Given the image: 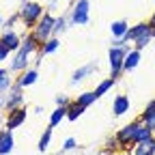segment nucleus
<instances>
[{"mask_svg":"<svg viewBox=\"0 0 155 155\" xmlns=\"http://www.w3.org/2000/svg\"><path fill=\"white\" fill-rule=\"evenodd\" d=\"M45 7L41 2H37V0H26V2H22V9H19V22H22V26L26 28V32H30L37 24L39 19H41L45 15Z\"/></svg>","mask_w":155,"mask_h":155,"instance_id":"obj_1","label":"nucleus"},{"mask_svg":"<svg viewBox=\"0 0 155 155\" xmlns=\"http://www.w3.org/2000/svg\"><path fill=\"white\" fill-rule=\"evenodd\" d=\"M131 48L129 45H123V48H114L110 45L108 50V65H110V78L114 80H119L121 73H123V63H125V56Z\"/></svg>","mask_w":155,"mask_h":155,"instance_id":"obj_2","label":"nucleus"},{"mask_svg":"<svg viewBox=\"0 0 155 155\" xmlns=\"http://www.w3.org/2000/svg\"><path fill=\"white\" fill-rule=\"evenodd\" d=\"M91 19V0H73L69 9V26H84Z\"/></svg>","mask_w":155,"mask_h":155,"instance_id":"obj_3","label":"nucleus"},{"mask_svg":"<svg viewBox=\"0 0 155 155\" xmlns=\"http://www.w3.org/2000/svg\"><path fill=\"white\" fill-rule=\"evenodd\" d=\"M54 24H56V17L50 13V11H45V15L39 19V24L32 28V35L39 39V43H45L50 37H54Z\"/></svg>","mask_w":155,"mask_h":155,"instance_id":"obj_4","label":"nucleus"},{"mask_svg":"<svg viewBox=\"0 0 155 155\" xmlns=\"http://www.w3.org/2000/svg\"><path fill=\"white\" fill-rule=\"evenodd\" d=\"M138 125H140V121L136 119V121L123 125L119 131L114 134L116 140H119V144H121V151H131V147L136 144V129H138Z\"/></svg>","mask_w":155,"mask_h":155,"instance_id":"obj_5","label":"nucleus"},{"mask_svg":"<svg viewBox=\"0 0 155 155\" xmlns=\"http://www.w3.org/2000/svg\"><path fill=\"white\" fill-rule=\"evenodd\" d=\"M2 97H5V106L2 108L7 112L9 110H15V108H22L24 106V99H26V97H24V88H19L17 84H13Z\"/></svg>","mask_w":155,"mask_h":155,"instance_id":"obj_6","label":"nucleus"},{"mask_svg":"<svg viewBox=\"0 0 155 155\" xmlns=\"http://www.w3.org/2000/svg\"><path fill=\"white\" fill-rule=\"evenodd\" d=\"M26 116H28V110H26V106H22V108H15V110H9L7 112V116H5V127L7 129H17V127H22L24 123H26Z\"/></svg>","mask_w":155,"mask_h":155,"instance_id":"obj_7","label":"nucleus"},{"mask_svg":"<svg viewBox=\"0 0 155 155\" xmlns=\"http://www.w3.org/2000/svg\"><path fill=\"white\" fill-rule=\"evenodd\" d=\"M28 65H30V54L17 50V52H13V58H11V63H9V71L11 73H22V71L30 69Z\"/></svg>","mask_w":155,"mask_h":155,"instance_id":"obj_8","label":"nucleus"},{"mask_svg":"<svg viewBox=\"0 0 155 155\" xmlns=\"http://www.w3.org/2000/svg\"><path fill=\"white\" fill-rule=\"evenodd\" d=\"M153 28L149 26V22H138L136 26H129V30L125 32V37H123V41L125 43H134L136 39H140L142 35H147V32H151Z\"/></svg>","mask_w":155,"mask_h":155,"instance_id":"obj_9","label":"nucleus"},{"mask_svg":"<svg viewBox=\"0 0 155 155\" xmlns=\"http://www.w3.org/2000/svg\"><path fill=\"white\" fill-rule=\"evenodd\" d=\"M97 71V63L93 61V63H88V65H82V67H78L73 73H71V84L75 86V84H80L82 80H86L88 75H93Z\"/></svg>","mask_w":155,"mask_h":155,"instance_id":"obj_10","label":"nucleus"},{"mask_svg":"<svg viewBox=\"0 0 155 155\" xmlns=\"http://www.w3.org/2000/svg\"><path fill=\"white\" fill-rule=\"evenodd\" d=\"M37 80H39V71L32 67V69H26V71H22V73H17L15 84H17L19 88H28V86H32Z\"/></svg>","mask_w":155,"mask_h":155,"instance_id":"obj_11","label":"nucleus"},{"mask_svg":"<svg viewBox=\"0 0 155 155\" xmlns=\"http://www.w3.org/2000/svg\"><path fill=\"white\" fill-rule=\"evenodd\" d=\"M19 50L22 52H26V54H35V52H39L41 50V43H39V39L32 35V30L30 32H26L24 37H22V45H19Z\"/></svg>","mask_w":155,"mask_h":155,"instance_id":"obj_12","label":"nucleus"},{"mask_svg":"<svg viewBox=\"0 0 155 155\" xmlns=\"http://www.w3.org/2000/svg\"><path fill=\"white\" fill-rule=\"evenodd\" d=\"M0 41H2V43L7 45V50L13 54V52L19 50V45H22V37H19L15 30H9V32H2V35H0Z\"/></svg>","mask_w":155,"mask_h":155,"instance_id":"obj_13","label":"nucleus"},{"mask_svg":"<svg viewBox=\"0 0 155 155\" xmlns=\"http://www.w3.org/2000/svg\"><path fill=\"white\" fill-rule=\"evenodd\" d=\"M15 147V140H13V131L11 129H0V155H9Z\"/></svg>","mask_w":155,"mask_h":155,"instance_id":"obj_14","label":"nucleus"},{"mask_svg":"<svg viewBox=\"0 0 155 155\" xmlns=\"http://www.w3.org/2000/svg\"><path fill=\"white\" fill-rule=\"evenodd\" d=\"M129 97L127 95H116L114 99H112V114L114 116H123L129 112Z\"/></svg>","mask_w":155,"mask_h":155,"instance_id":"obj_15","label":"nucleus"},{"mask_svg":"<svg viewBox=\"0 0 155 155\" xmlns=\"http://www.w3.org/2000/svg\"><path fill=\"white\" fill-rule=\"evenodd\" d=\"M131 155H155V136L149 138V140L136 142L131 147Z\"/></svg>","mask_w":155,"mask_h":155,"instance_id":"obj_16","label":"nucleus"},{"mask_svg":"<svg viewBox=\"0 0 155 155\" xmlns=\"http://www.w3.org/2000/svg\"><path fill=\"white\" fill-rule=\"evenodd\" d=\"M138 121H140V123H144L149 129H153V131H155V99H151V101L147 104L144 112L138 116Z\"/></svg>","mask_w":155,"mask_h":155,"instance_id":"obj_17","label":"nucleus"},{"mask_svg":"<svg viewBox=\"0 0 155 155\" xmlns=\"http://www.w3.org/2000/svg\"><path fill=\"white\" fill-rule=\"evenodd\" d=\"M140 58H142L140 50H136V48H131V50L127 52V56H125V63H123V73H129V71H134L136 67H138V63H140Z\"/></svg>","mask_w":155,"mask_h":155,"instance_id":"obj_18","label":"nucleus"},{"mask_svg":"<svg viewBox=\"0 0 155 155\" xmlns=\"http://www.w3.org/2000/svg\"><path fill=\"white\" fill-rule=\"evenodd\" d=\"M127 30H129V22H127V19H114V22L110 24L112 39H123Z\"/></svg>","mask_w":155,"mask_h":155,"instance_id":"obj_19","label":"nucleus"},{"mask_svg":"<svg viewBox=\"0 0 155 155\" xmlns=\"http://www.w3.org/2000/svg\"><path fill=\"white\" fill-rule=\"evenodd\" d=\"M58 48H61V37H50L48 41L41 45V50H39L37 54H39V58H43V56H50V54H54Z\"/></svg>","mask_w":155,"mask_h":155,"instance_id":"obj_20","label":"nucleus"},{"mask_svg":"<svg viewBox=\"0 0 155 155\" xmlns=\"http://www.w3.org/2000/svg\"><path fill=\"white\" fill-rule=\"evenodd\" d=\"M67 119V108H63V106H56L52 112H50V125L48 127H58L61 125V121H65Z\"/></svg>","mask_w":155,"mask_h":155,"instance_id":"obj_21","label":"nucleus"},{"mask_svg":"<svg viewBox=\"0 0 155 155\" xmlns=\"http://www.w3.org/2000/svg\"><path fill=\"white\" fill-rule=\"evenodd\" d=\"M13 84H15V80H13L11 71L0 67V95H5V93H7V91H9Z\"/></svg>","mask_w":155,"mask_h":155,"instance_id":"obj_22","label":"nucleus"},{"mask_svg":"<svg viewBox=\"0 0 155 155\" xmlns=\"http://www.w3.org/2000/svg\"><path fill=\"white\" fill-rule=\"evenodd\" d=\"M119 151H121V144H119V140H116V136H110V138H106V142H104L99 153L101 155H114Z\"/></svg>","mask_w":155,"mask_h":155,"instance_id":"obj_23","label":"nucleus"},{"mask_svg":"<svg viewBox=\"0 0 155 155\" xmlns=\"http://www.w3.org/2000/svg\"><path fill=\"white\" fill-rule=\"evenodd\" d=\"M75 101L86 110V108H91V106L97 101V95H95V91H84V93H80V95L75 97Z\"/></svg>","mask_w":155,"mask_h":155,"instance_id":"obj_24","label":"nucleus"},{"mask_svg":"<svg viewBox=\"0 0 155 155\" xmlns=\"http://www.w3.org/2000/svg\"><path fill=\"white\" fill-rule=\"evenodd\" d=\"M82 114H84V108H82L80 104H78L75 99H73V101L67 106V121H71V123H73V121H78V119H80Z\"/></svg>","mask_w":155,"mask_h":155,"instance_id":"obj_25","label":"nucleus"},{"mask_svg":"<svg viewBox=\"0 0 155 155\" xmlns=\"http://www.w3.org/2000/svg\"><path fill=\"white\" fill-rule=\"evenodd\" d=\"M116 84V80L114 78H106V80H101L99 84L95 86V95H97V99H99V97H104L108 91H112V86Z\"/></svg>","mask_w":155,"mask_h":155,"instance_id":"obj_26","label":"nucleus"},{"mask_svg":"<svg viewBox=\"0 0 155 155\" xmlns=\"http://www.w3.org/2000/svg\"><path fill=\"white\" fill-rule=\"evenodd\" d=\"M67 28H69V13H67V15L63 13V15H58V17H56V24H54V37H61Z\"/></svg>","mask_w":155,"mask_h":155,"instance_id":"obj_27","label":"nucleus"},{"mask_svg":"<svg viewBox=\"0 0 155 155\" xmlns=\"http://www.w3.org/2000/svg\"><path fill=\"white\" fill-rule=\"evenodd\" d=\"M50 142H52V127H45L43 134H41V138H39V142H37V149L41 153H45L50 149Z\"/></svg>","mask_w":155,"mask_h":155,"instance_id":"obj_28","label":"nucleus"},{"mask_svg":"<svg viewBox=\"0 0 155 155\" xmlns=\"http://www.w3.org/2000/svg\"><path fill=\"white\" fill-rule=\"evenodd\" d=\"M153 136H155V131H153V129H149L144 123H140V125H138V129H136V142L149 140V138H153Z\"/></svg>","mask_w":155,"mask_h":155,"instance_id":"obj_29","label":"nucleus"},{"mask_svg":"<svg viewBox=\"0 0 155 155\" xmlns=\"http://www.w3.org/2000/svg\"><path fill=\"white\" fill-rule=\"evenodd\" d=\"M153 37H155V35H153V30H151V32H147V35H142L140 39H136V41H134V48L142 52V50H144V48L151 43V39H153Z\"/></svg>","mask_w":155,"mask_h":155,"instance_id":"obj_30","label":"nucleus"},{"mask_svg":"<svg viewBox=\"0 0 155 155\" xmlns=\"http://www.w3.org/2000/svg\"><path fill=\"white\" fill-rule=\"evenodd\" d=\"M17 22H19V13H13L11 17H7L5 22H2V26H0V28H2V32L15 30V24H17Z\"/></svg>","mask_w":155,"mask_h":155,"instance_id":"obj_31","label":"nucleus"},{"mask_svg":"<svg viewBox=\"0 0 155 155\" xmlns=\"http://www.w3.org/2000/svg\"><path fill=\"white\" fill-rule=\"evenodd\" d=\"M71 101H73V99H71L69 95H65V93H58V95H56V106H63V108H67Z\"/></svg>","mask_w":155,"mask_h":155,"instance_id":"obj_32","label":"nucleus"},{"mask_svg":"<svg viewBox=\"0 0 155 155\" xmlns=\"http://www.w3.org/2000/svg\"><path fill=\"white\" fill-rule=\"evenodd\" d=\"M78 149V140L75 138H67L63 142V153H69V151H75Z\"/></svg>","mask_w":155,"mask_h":155,"instance_id":"obj_33","label":"nucleus"},{"mask_svg":"<svg viewBox=\"0 0 155 155\" xmlns=\"http://www.w3.org/2000/svg\"><path fill=\"white\" fill-rule=\"evenodd\" d=\"M9 54H11V52L7 50V45H5L2 41H0V63H5V61H7V58H9Z\"/></svg>","mask_w":155,"mask_h":155,"instance_id":"obj_34","label":"nucleus"},{"mask_svg":"<svg viewBox=\"0 0 155 155\" xmlns=\"http://www.w3.org/2000/svg\"><path fill=\"white\" fill-rule=\"evenodd\" d=\"M147 22H149V26H151V28L155 30V11H153V15H151V17L147 19Z\"/></svg>","mask_w":155,"mask_h":155,"instance_id":"obj_35","label":"nucleus"},{"mask_svg":"<svg viewBox=\"0 0 155 155\" xmlns=\"http://www.w3.org/2000/svg\"><path fill=\"white\" fill-rule=\"evenodd\" d=\"M114 155H131V151H119V153H114Z\"/></svg>","mask_w":155,"mask_h":155,"instance_id":"obj_36","label":"nucleus"},{"mask_svg":"<svg viewBox=\"0 0 155 155\" xmlns=\"http://www.w3.org/2000/svg\"><path fill=\"white\" fill-rule=\"evenodd\" d=\"M2 116H5V108L0 106V121H2Z\"/></svg>","mask_w":155,"mask_h":155,"instance_id":"obj_37","label":"nucleus"},{"mask_svg":"<svg viewBox=\"0 0 155 155\" xmlns=\"http://www.w3.org/2000/svg\"><path fill=\"white\" fill-rule=\"evenodd\" d=\"M0 26H2V15H0Z\"/></svg>","mask_w":155,"mask_h":155,"instance_id":"obj_38","label":"nucleus"},{"mask_svg":"<svg viewBox=\"0 0 155 155\" xmlns=\"http://www.w3.org/2000/svg\"><path fill=\"white\" fill-rule=\"evenodd\" d=\"M22 2H26V0H22Z\"/></svg>","mask_w":155,"mask_h":155,"instance_id":"obj_39","label":"nucleus"},{"mask_svg":"<svg viewBox=\"0 0 155 155\" xmlns=\"http://www.w3.org/2000/svg\"><path fill=\"white\" fill-rule=\"evenodd\" d=\"M97 155H101V153H97Z\"/></svg>","mask_w":155,"mask_h":155,"instance_id":"obj_40","label":"nucleus"},{"mask_svg":"<svg viewBox=\"0 0 155 155\" xmlns=\"http://www.w3.org/2000/svg\"><path fill=\"white\" fill-rule=\"evenodd\" d=\"M153 35H155V30H153Z\"/></svg>","mask_w":155,"mask_h":155,"instance_id":"obj_41","label":"nucleus"},{"mask_svg":"<svg viewBox=\"0 0 155 155\" xmlns=\"http://www.w3.org/2000/svg\"><path fill=\"white\" fill-rule=\"evenodd\" d=\"M153 2H155V0H153Z\"/></svg>","mask_w":155,"mask_h":155,"instance_id":"obj_42","label":"nucleus"}]
</instances>
